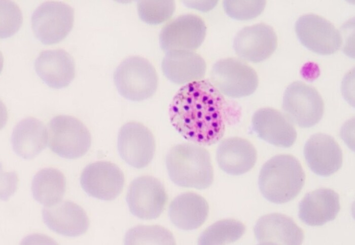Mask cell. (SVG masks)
I'll list each match as a JSON object with an SVG mask.
<instances>
[{
	"instance_id": "d4e9b609",
	"label": "cell",
	"mask_w": 355,
	"mask_h": 245,
	"mask_svg": "<svg viewBox=\"0 0 355 245\" xmlns=\"http://www.w3.org/2000/svg\"><path fill=\"white\" fill-rule=\"evenodd\" d=\"M66 178L58 170L47 168L33 177L31 191L34 199L45 207L62 200L66 190Z\"/></svg>"
},
{
	"instance_id": "6da1fadb",
	"label": "cell",
	"mask_w": 355,
	"mask_h": 245,
	"mask_svg": "<svg viewBox=\"0 0 355 245\" xmlns=\"http://www.w3.org/2000/svg\"><path fill=\"white\" fill-rule=\"evenodd\" d=\"M232 110L230 103L210 81L202 79L179 90L169 114L172 126L185 139L209 146L223 137Z\"/></svg>"
},
{
	"instance_id": "ba28073f",
	"label": "cell",
	"mask_w": 355,
	"mask_h": 245,
	"mask_svg": "<svg viewBox=\"0 0 355 245\" xmlns=\"http://www.w3.org/2000/svg\"><path fill=\"white\" fill-rule=\"evenodd\" d=\"M31 21L32 31L40 42L55 44L66 37L72 29L74 10L61 2H46L34 10Z\"/></svg>"
},
{
	"instance_id": "2e32d148",
	"label": "cell",
	"mask_w": 355,
	"mask_h": 245,
	"mask_svg": "<svg viewBox=\"0 0 355 245\" xmlns=\"http://www.w3.org/2000/svg\"><path fill=\"white\" fill-rule=\"evenodd\" d=\"M252 129L261 139L276 146L288 148L297 138L295 128L287 117L272 108H262L252 117Z\"/></svg>"
},
{
	"instance_id": "484cf974",
	"label": "cell",
	"mask_w": 355,
	"mask_h": 245,
	"mask_svg": "<svg viewBox=\"0 0 355 245\" xmlns=\"http://www.w3.org/2000/svg\"><path fill=\"white\" fill-rule=\"evenodd\" d=\"M245 227L233 219L219 220L207 227L199 236V244H226L234 242L244 234Z\"/></svg>"
},
{
	"instance_id": "8992f818",
	"label": "cell",
	"mask_w": 355,
	"mask_h": 245,
	"mask_svg": "<svg viewBox=\"0 0 355 245\" xmlns=\"http://www.w3.org/2000/svg\"><path fill=\"white\" fill-rule=\"evenodd\" d=\"M210 81L222 94L232 98L252 95L259 83L255 70L235 58L222 59L216 62L210 71Z\"/></svg>"
},
{
	"instance_id": "e0dca14e",
	"label": "cell",
	"mask_w": 355,
	"mask_h": 245,
	"mask_svg": "<svg viewBox=\"0 0 355 245\" xmlns=\"http://www.w3.org/2000/svg\"><path fill=\"white\" fill-rule=\"evenodd\" d=\"M256 238L260 244H301L303 230L291 217L280 213L261 217L254 227Z\"/></svg>"
},
{
	"instance_id": "9a60e30c",
	"label": "cell",
	"mask_w": 355,
	"mask_h": 245,
	"mask_svg": "<svg viewBox=\"0 0 355 245\" xmlns=\"http://www.w3.org/2000/svg\"><path fill=\"white\" fill-rule=\"evenodd\" d=\"M303 153L309 169L320 176H330L342 166L343 154L339 145L326 134L312 135L305 144Z\"/></svg>"
},
{
	"instance_id": "277c9868",
	"label": "cell",
	"mask_w": 355,
	"mask_h": 245,
	"mask_svg": "<svg viewBox=\"0 0 355 245\" xmlns=\"http://www.w3.org/2000/svg\"><path fill=\"white\" fill-rule=\"evenodd\" d=\"M114 81L122 97L139 102L155 94L158 77L155 68L147 59L134 56L125 59L119 65L114 73Z\"/></svg>"
},
{
	"instance_id": "4316f807",
	"label": "cell",
	"mask_w": 355,
	"mask_h": 245,
	"mask_svg": "<svg viewBox=\"0 0 355 245\" xmlns=\"http://www.w3.org/2000/svg\"><path fill=\"white\" fill-rule=\"evenodd\" d=\"M126 244H174L172 233L160 226H138L130 229L126 234Z\"/></svg>"
},
{
	"instance_id": "3957f363",
	"label": "cell",
	"mask_w": 355,
	"mask_h": 245,
	"mask_svg": "<svg viewBox=\"0 0 355 245\" xmlns=\"http://www.w3.org/2000/svg\"><path fill=\"white\" fill-rule=\"evenodd\" d=\"M305 174L298 159L291 154L273 156L262 166L259 176V188L269 201L281 204L289 202L299 194Z\"/></svg>"
},
{
	"instance_id": "7402d4cb",
	"label": "cell",
	"mask_w": 355,
	"mask_h": 245,
	"mask_svg": "<svg viewBox=\"0 0 355 245\" xmlns=\"http://www.w3.org/2000/svg\"><path fill=\"white\" fill-rule=\"evenodd\" d=\"M161 69L169 81L182 85L202 80L206 65L204 59L193 51L173 50L165 54Z\"/></svg>"
},
{
	"instance_id": "52a82bcc",
	"label": "cell",
	"mask_w": 355,
	"mask_h": 245,
	"mask_svg": "<svg viewBox=\"0 0 355 245\" xmlns=\"http://www.w3.org/2000/svg\"><path fill=\"white\" fill-rule=\"evenodd\" d=\"M282 107L288 120L302 128L317 124L324 112V103L318 91L301 81H294L287 88Z\"/></svg>"
},
{
	"instance_id": "4fadbf2b",
	"label": "cell",
	"mask_w": 355,
	"mask_h": 245,
	"mask_svg": "<svg viewBox=\"0 0 355 245\" xmlns=\"http://www.w3.org/2000/svg\"><path fill=\"white\" fill-rule=\"evenodd\" d=\"M206 31L205 23L199 16L191 14L181 15L162 28L159 35L160 48L166 52L196 50L202 44Z\"/></svg>"
},
{
	"instance_id": "7c38bea8",
	"label": "cell",
	"mask_w": 355,
	"mask_h": 245,
	"mask_svg": "<svg viewBox=\"0 0 355 245\" xmlns=\"http://www.w3.org/2000/svg\"><path fill=\"white\" fill-rule=\"evenodd\" d=\"M80 184L90 196L106 201L116 199L123 190L125 177L115 164L98 161L88 165L80 176Z\"/></svg>"
},
{
	"instance_id": "ac0fdd59",
	"label": "cell",
	"mask_w": 355,
	"mask_h": 245,
	"mask_svg": "<svg viewBox=\"0 0 355 245\" xmlns=\"http://www.w3.org/2000/svg\"><path fill=\"white\" fill-rule=\"evenodd\" d=\"M42 217L50 230L69 237L84 234L89 226L85 211L71 201H61L53 206L45 207L42 210Z\"/></svg>"
},
{
	"instance_id": "8fae6325",
	"label": "cell",
	"mask_w": 355,
	"mask_h": 245,
	"mask_svg": "<svg viewBox=\"0 0 355 245\" xmlns=\"http://www.w3.org/2000/svg\"><path fill=\"white\" fill-rule=\"evenodd\" d=\"M117 148L121 158L136 169L147 167L152 160L155 140L150 130L143 124L130 121L120 129Z\"/></svg>"
},
{
	"instance_id": "f1b7e54d",
	"label": "cell",
	"mask_w": 355,
	"mask_h": 245,
	"mask_svg": "<svg viewBox=\"0 0 355 245\" xmlns=\"http://www.w3.org/2000/svg\"><path fill=\"white\" fill-rule=\"evenodd\" d=\"M265 1H224L223 7L226 14L237 20H248L260 15L263 11Z\"/></svg>"
},
{
	"instance_id": "5bb4252c",
	"label": "cell",
	"mask_w": 355,
	"mask_h": 245,
	"mask_svg": "<svg viewBox=\"0 0 355 245\" xmlns=\"http://www.w3.org/2000/svg\"><path fill=\"white\" fill-rule=\"evenodd\" d=\"M277 46L273 28L263 23L244 27L236 34L233 48L241 59L259 63L268 58Z\"/></svg>"
},
{
	"instance_id": "d6986e66",
	"label": "cell",
	"mask_w": 355,
	"mask_h": 245,
	"mask_svg": "<svg viewBox=\"0 0 355 245\" xmlns=\"http://www.w3.org/2000/svg\"><path fill=\"white\" fill-rule=\"evenodd\" d=\"M36 73L50 88L67 87L75 76V63L72 56L63 49L43 51L34 63Z\"/></svg>"
},
{
	"instance_id": "83f0119b",
	"label": "cell",
	"mask_w": 355,
	"mask_h": 245,
	"mask_svg": "<svg viewBox=\"0 0 355 245\" xmlns=\"http://www.w3.org/2000/svg\"><path fill=\"white\" fill-rule=\"evenodd\" d=\"M137 8L143 21L150 25H158L171 17L175 5L173 1H139Z\"/></svg>"
},
{
	"instance_id": "cb8c5ba5",
	"label": "cell",
	"mask_w": 355,
	"mask_h": 245,
	"mask_svg": "<svg viewBox=\"0 0 355 245\" xmlns=\"http://www.w3.org/2000/svg\"><path fill=\"white\" fill-rule=\"evenodd\" d=\"M48 135L46 127L40 120L28 117L14 128L11 143L15 153L25 159L33 158L46 147Z\"/></svg>"
},
{
	"instance_id": "f546056e",
	"label": "cell",
	"mask_w": 355,
	"mask_h": 245,
	"mask_svg": "<svg viewBox=\"0 0 355 245\" xmlns=\"http://www.w3.org/2000/svg\"><path fill=\"white\" fill-rule=\"evenodd\" d=\"M1 37L5 38L15 34L22 23L19 7L9 1H1Z\"/></svg>"
},
{
	"instance_id": "44dd1931",
	"label": "cell",
	"mask_w": 355,
	"mask_h": 245,
	"mask_svg": "<svg viewBox=\"0 0 355 245\" xmlns=\"http://www.w3.org/2000/svg\"><path fill=\"white\" fill-rule=\"evenodd\" d=\"M257 158L254 145L247 140L238 137L222 140L217 150L219 167L230 175L238 176L248 172L255 166Z\"/></svg>"
},
{
	"instance_id": "4dcf8cb0",
	"label": "cell",
	"mask_w": 355,
	"mask_h": 245,
	"mask_svg": "<svg viewBox=\"0 0 355 245\" xmlns=\"http://www.w3.org/2000/svg\"><path fill=\"white\" fill-rule=\"evenodd\" d=\"M184 4L188 7L199 11L206 12L211 10L217 4V1H184Z\"/></svg>"
},
{
	"instance_id": "7a4b0ae2",
	"label": "cell",
	"mask_w": 355,
	"mask_h": 245,
	"mask_svg": "<svg viewBox=\"0 0 355 245\" xmlns=\"http://www.w3.org/2000/svg\"><path fill=\"white\" fill-rule=\"evenodd\" d=\"M165 164L169 178L179 186L201 190L213 182L210 154L201 145L184 143L173 146L166 155Z\"/></svg>"
},
{
	"instance_id": "9c48e42d",
	"label": "cell",
	"mask_w": 355,
	"mask_h": 245,
	"mask_svg": "<svg viewBox=\"0 0 355 245\" xmlns=\"http://www.w3.org/2000/svg\"><path fill=\"white\" fill-rule=\"evenodd\" d=\"M167 199L162 183L150 176H140L134 179L129 186L126 195L131 213L145 220L158 218L164 211Z\"/></svg>"
},
{
	"instance_id": "603a6c76",
	"label": "cell",
	"mask_w": 355,
	"mask_h": 245,
	"mask_svg": "<svg viewBox=\"0 0 355 245\" xmlns=\"http://www.w3.org/2000/svg\"><path fill=\"white\" fill-rule=\"evenodd\" d=\"M209 206L206 199L194 192L180 194L171 202L168 216L171 223L183 230H193L206 220Z\"/></svg>"
},
{
	"instance_id": "ffe728a7",
	"label": "cell",
	"mask_w": 355,
	"mask_h": 245,
	"mask_svg": "<svg viewBox=\"0 0 355 245\" xmlns=\"http://www.w3.org/2000/svg\"><path fill=\"white\" fill-rule=\"evenodd\" d=\"M340 210L339 194L321 188L305 194L299 204L298 216L307 225L320 226L334 220Z\"/></svg>"
},
{
	"instance_id": "5b68a950",
	"label": "cell",
	"mask_w": 355,
	"mask_h": 245,
	"mask_svg": "<svg viewBox=\"0 0 355 245\" xmlns=\"http://www.w3.org/2000/svg\"><path fill=\"white\" fill-rule=\"evenodd\" d=\"M49 147L59 156L76 159L84 156L91 144L90 133L78 118L67 115L54 117L49 124Z\"/></svg>"
},
{
	"instance_id": "30bf717a",
	"label": "cell",
	"mask_w": 355,
	"mask_h": 245,
	"mask_svg": "<svg viewBox=\"0 0 355 245\" xmlns=\"http://www.w3.org/2000/svg\"><path fill=\"white\" fill-rule=\"evenodd\" d=\"M295 30L301 44L319 55L333 54L342 45L339 31L329 21L317 15L301 16L295 23Z\"/></svg>"
}]
</instances>
